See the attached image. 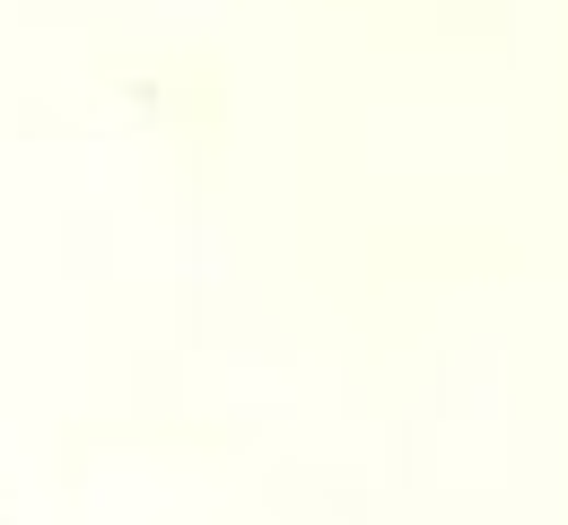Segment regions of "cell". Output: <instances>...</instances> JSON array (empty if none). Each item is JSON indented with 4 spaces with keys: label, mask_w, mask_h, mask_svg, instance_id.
<instances>
[]
</instances>
